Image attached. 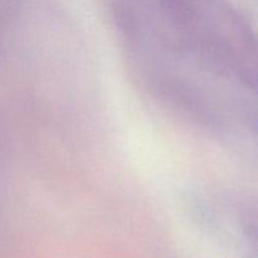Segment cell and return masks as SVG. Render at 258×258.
I'll use <instances>...</instances> for the list:
<instances>
[]
</instances>
